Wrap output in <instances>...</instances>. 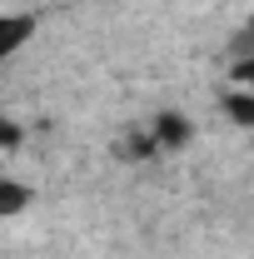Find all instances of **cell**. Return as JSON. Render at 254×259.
<instances>
[{
	"label": "cell",
	"instance_id": "obj_2",
	"mask_svg": "<svg viewBox=\"0 0 254 259\" xmlns=\"http://www.w3.org/2000/svg\"><path fill=\"white\" fill-rule=\"evenodd\" d=\"M0 204H5V214H15V209L25 204V190H20L15 180H5V190H0Z\"/></svg>",
	"mask_w": 254,
	"mask_h": 259
},
{
	"label": "cell",
	"instance_id": "obj_1",
	"mask_svg": "<svg viewBox=\"0 0 254 259\" xmlns=\"http://www.w3.org/2000/svg\"><path fill=\"white\" fill-rule=\"evenodd\" d=\"M229 120L254 125V100H249V95H229Z\"/></svg>",
	"mask_w": 254,
	"mask_h": 259
}]
</instances>
